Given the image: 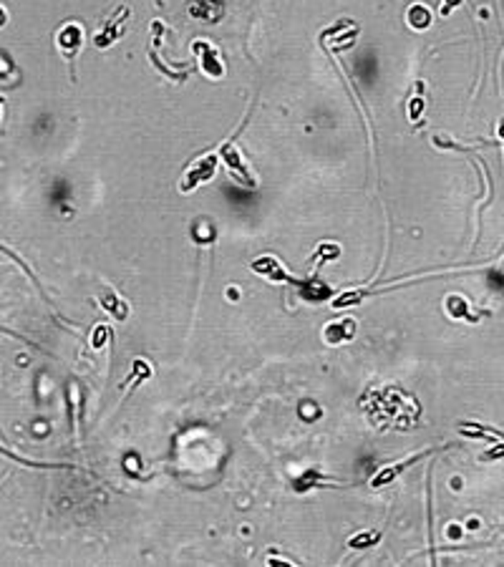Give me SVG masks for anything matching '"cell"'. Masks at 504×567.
Instances as JSON below:
<instances>
[{
    "label": "cell",
    "mask_w": 504,
    "mask_h": 567,
    "mask_svg": "<svg viewBox=\"0 0 504 567\" xmlns=\"http://www.w3.org/2000/svg\"><path fill=\"white\" fill-rule=\"evenodd\" d=\"M217 157H220L222 166L227 169V174L232 177V180L240 184V187H247V189H257V180L255 174H252V169H250V164L245 162V157H242V152L237 149L235 139H227V141H222V146L217 149Z\"/></svg>",
    "instance_id": "1"
},
{
    "label": "cell",
    "mask_w": 504,
    "mask_h": 567,
    "mask_svg": "<svg viewBox=\"0 0 504 567\" xmlns=\"http://www.w3.org/2000/svg\"><path fill=\"white\" fill-rule=\"evenodd\" d=\"M217 166H220V157L217 152L214 154H205L200 159H194L192 164L186 166V172L182 174L180 180V192L182 194H192L200 184H207L212 182V177L217 174Z\"/></svg>",
    "instance_id": "2"
},
{
    "label": "cell",
    "mask_w": 504,
    "mask_h": 567,
    "mask_svg": "<svg viewBox=\"0 0 504 567\" xmlns=\"http://www.w3.org/2000/svg\"><path fill=\"white\" fill-rule=\"evenodd\" d=\"M129 18H132V8L129 6H119L114 13L101 23V28L96 30L94 35V49L98 51H106L111 49L114 43L126 33V26H129Z\"/></svg>",
    "instance_id": "3"
},
{
    "label": "cell",
    "mask_w": 504,
    "mask_h": 567,
    "mask_svg": "<svg viewBox=\"0 0 504 567\" xmlns=\"http://www.w3.org/2000/svg\"><path fill=\"white\" fill-rule=\"evenodd\" d=\"M192 53L197 55V66L209 81H220L225 78V61H222L220 51L214 49L209 41H194Z\"/></svg>",
    "instance_id": "4"
},
{
    "label": "cell",
    "mask_w": 504,
    "mask_h": 567,
    "mask_svg": "<svg viewBox=\"0 0 504 567\" xmlns=\"http://www.w3.org/2000/svg\"><path fill=\"white\" fill-rule=\"evenodd\" d=\"M81 46H83V26H78L76 21H69L66 26L58 28V33H55V49L63 55V61H69V63L76 61V55L81 53Z\"/></svg>",
    "instance_id": "5"
},
{
    "label": "cell",
    "mask_w": 504,
    "mask_h": 567,
    "mask_svg": "<svg viewBox=\"0 0 504 567\" xmlns=\"http://www.w3.org/2000/svg\"><path fill=\"white\" fill-rule=\"evenodd\" d=\"M250 268H252V272L263 275L265 280H270V283H275V285H283V283L300 285V280H297V277H293L290 272L283 268V263H280L277 257H272V255L255 257V260L250 263Z\"/></svg>",
    "instance_id": "6"
},
{
    "label": "cell",
    "mask_w": 504,
    "mask_h": 567,
    "mask_svg": "<svg viewBox=\"0 0 504 567\" xmlns=\"http://www.w3.org/2000/svg\"><path fill=\"white\" fill-rule=\"evenodd\" d=\"M431 451H416V454H411L408 459H401V462H394V464H388V466H383V469L376 474V477L371 479V487L373 489H381V487H386V485H391L396 477H399L401 471H406L411 464H416V462H422L424 457H428Z\"/></svg>",
    "instance_id": "7"
},
{
    "label": "cell",
    "mask_w": 504,
    "mask_h": 567,
    "mask_svg": "<svg viewBox=\"0 0 504 567\" xmlns=\"http://www.w3.org/2000/svg\"><path fill=\"white\" fill-rule=\"evenodd\" d=\"M356 338V320L353 318H340L331 320L323 328V340L328 346H340V343H351Z\"/></svg>",
    "instance_id": "8"
},
{
    "label": "cell",
    "mask_w": 504,
    "mask_h": 567,
    "mask_svg": "<svg viewBox=\"0 0 504 567\" xmlns=\"http://www.w3.org/2000/svg\"><path fill=\"white\" fill-rule=\"evenodd\" d=\"M186 10L197 21L217 23L222 18V13H225V0H189Z\"/></svg>",
    "instance_id": "9"
},
{
    "label": "cell",
    "mask_w": 504,
    "mask_h": 567,
    "mask_svg": "<svg viewBox=\"0 0 504 567\" xmlns=\"http://www.w3.org/2000/svg\"><path fill=\"white\" fill-rule=\"evenodd\" d=\"M98 305L109 313L111 318L119 320V323H124V320L129 318V303H126L119 293H114L111 288H106V285L101 288V293H98Z\"/></svg>",
    "instance_id": "10"
},
{
    "label": "cell",
    "mask_w": 504,
    "mask_h": 567,
    "mask_svg": "<svg viewBox=\"0 0 504 567\" xmlns=\"http://www.w3.org/2000/svg\"><path fill=\"white\" fill-rule=\"evenodd\" d=\"M444 308H446V313H449V318H454V320H469V323H477V320L484 315L482 311H471L469 300L462 295H449L446 300H444Z\"/></svg>",
    "instance_id": "11"
},
{
    "label": "cell",
    "mask_w": 504,
    "mask_h": 567,
    "mask_svg": "<svg viewBox=\"0 0 504 567\" xmlns=\"http://www.w3.org/2000/svg\"><path fill=\"white\" fill-rule=\"evenodd\" d=\"M431 10H428V6H424V3H414V6H408L406 10V26L411 28V30H416V33H424V30H428L431 28Z\"/></svg>",
    "instance_id": "12"
},
{
    "label": "cell",
    "mask_w": 504,
    "mask_h": 567,
    "mask_svg": "<svg viewBox=\"0 0 504 567\" xmlns=\"http://www.w3.org/2000/svg\"><path fill=\"white\" fill-rule=\"evenodd\" d=\"M323 482H328L325 474H320L318 469H308L305 474H300V477L293 482V489H295V491H311V489H315V487L323 485Z\"/></svg>",
    "instance_id": "13"
},
{
    "label": "cell",
    "mask_w": 504,
    "mask_h": 567,
    "mask_svg": "<svg viewBox=\"0 0 504 567\" xmlns=\"http://www.w3.org/2000/svg\"><path fill=\"white\" fill-rule=\"evenodd\" d=\"M300 295H303L305 300H311V303H320L325 297H331V290H328L320 280H311V283H303V280H300Z\"/></svg>",
    "instance_id": "14"
},
{
    "label": "cell",
    "mask_w": 504,
    "mask_h": 567,
    "mask_svg": "<svg viewBox=\"0 0 504 567\" xmlns=\"http://www.w3.org/2000/svg\"><path fill=\"white\" fill-rule=\"evenodd\" d=\"M459 434L469 436V439H484V436H492V439H497V442H502V434L494 429H487V426H482V424H474V421H467L459 426Z\"/></svg>",
    "instance_id": "15"
},
{
    "label": "cell",
    "mask_w": 504,
    "mask_h": 567,
    "mask_svg": "<svg viewBox=\"0 0 504 567\" xmlns=\"http://www.w3.org/2000/svg\"><path fill=\"white\" fill-rule=\"evenodd\" d=\"M424 109H426V101H424V94H422V83L416 86V94L408 98V121L411 124H419V119L424 116Z\"/></svg>",
    "instance_id": "16"
},
{
    "label": "cell",
    "mask_w": 504,
    "mask_h": 567,
    "mask_svg": "<svg viewBox=\"0 0 504 567\" xmlns=\"http://www.w3.org/2000/svg\"><path fill=\"white\" fill-rule=\"evenodd\" d=\"M379 540H381V530H368V532H360L356 534V537H351L348 547H351V550H368V547L379 545Z\"/></svg>",
    "instance_id": "17"
},
{
    "label": "cell",
    "mask_w": 504,
    "mask_h": 567,
    "mask_svg": "<svg viewBox=\"0 0 504 567\" xmlns=\"http://www.w3.org/2000/svg\"><path fill=\"white\" fill-rule=\"evenodd\" d=\"M109 338H111L109 325H104V323L96 325V328H94V335H91V348H94V351H101V348H106Z\"/></svg>",
    "instance_id": "18"
},
{
    "label": "cell",
    "mask_w": 504,
    "mask_h": 567,
    "mask_svg": "<svg viewBox=\"0 0 504 567\" xmlns=\"http://www.w3.org/2000/svg\"><path fill=\"white\" fill-rule=\"evenodd\" d=\"M0 454H3L6 459H13L15 464H23V466H33V469H38V466H41V469H51V466H66V464H38V462H31V459L18 457V454H13V451L3 449V446H0Z\"/></svg>",
    "instance_id": "19"
},
{
    "label": "cell",
    "mask_w": 504,
    "mask_h": 567,
    "mask_svg": "<svg viewBox=\"0 0 504 567\" xmlns=\"http://www.w3.org/2000/svg\"><path fill=\"white\" fill-rule=\"evenodd\" d=\"M0 252H3V255H6V257H10V260H13V263L18 265V268H21V270L26 272V275L31 277V280H33L35 285H38V280H35V275H33V272H31V268H28V265L23 263V257H21V255H15L13 250H8L6 245H0Z\"/></svg>",
    "instance_id": "20"
},
{
    "label": "cell",
    "mask_w": 504,
    "mask_h": 567,
    "mask_svg": "<svg viewBox=\"0 0 504 567\" xmlns=\"http://www.w3.org/2000/svg\"><path fill=\"white\" fill-rule=\"evenodd\" d=\"M462 6H464V0H442V6H439V15H442V18H449L456 8H462Z\"/></svg>",
    "instance_id": "21"
},
{
    "label": "cell",
    "mask_w": 504,
    "mask_h": 567,
    "mask_svg": "<svg viewBox=\"0 0 504 567\" xmlns=\"http://www.w3.org/2000/svg\"><path fill=\"white\" fill-rule=\"evenodd\" d=\"M6 26H8V10L0 6V28H6Z\"/></svg>",
    "instance_id": "22"
},
{
    "label": "cell",
    "mask_w": 504,
    "mask_h": 567,
    "mask_svg": "<svg viewBox=\"0 0 504 567\" xmlns=\"http://www.w3.org/2000/svg\"><path fill=\"white\" fill-rule=\"evenodd\" d=\"M459 534H462L459 532V527H449V537H459Z\"/></svg>",
    "instance_id": "23"
},
{
    "label": "cell",
    "mask_w": 504,
    "mask_h": 567,
    "mask_svg": "<svg viewBox=\"0 0 504 567\" xmlns=\"http://www.w3.org/2000/svg\"><path fill=\"white\" fill-rule=\"evenodd\" d=\"M0 333H8V335H15V338H18V333H13V331H8V328H3V325H0Z\"/></svg>",
    "instance_id": "24"
},
{
    "label": "cell",
    "mask_w": 504,
    "mask_h": 567,
    "mask_svg": "<svg viewBox=\"0 0 504 567\" xmlns=\"http://www.w3.org/2000/svg\"><path fill=\"white\" fill-rule=\"evenodd\" d=\"M0 119H3V98H0Z\"/></svg>",
    "instance_id": "25"
}]
</instances>
